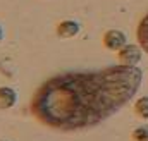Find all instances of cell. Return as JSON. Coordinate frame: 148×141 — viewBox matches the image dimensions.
Segmentation results:
<instances>
[{
    "label": "cell",
    "mask_w": 148,
    "mask_h": 141,
    "mask_svg": "<svg viewBox=\"0 0 148 141\" xmlns=\"http://www.w3.org/2000/svg\"><path fill=\"white\" fill-rule=\"evenodd\" d=\"M134 110H136V114H138L140 117L148 119V97L140 98V100L136 102V105H134Z\"/></svg>",
    "instance_id": "obj_7"
},
{
    "label": "cell",
    "mask_w": 148,
    "mask_h": 141,
    "mask_svg": "<svg viewBox=\"0 0 148 141\" xmlns=\"http://www.w3.org/2000/svg\"><path fill=\"white\" fill-rule=\"evenodd\" d=\"M77 31H79V24L74 23V21H64V23H60L59 28H57V33L62 36V38H71V36H74Z\"/></svg>",
    "instance_id": "obj_5"
},
{
    "label": "cell",
    "mask_w": 148,
    "mask_h": 141,
    "mask_svg": "<svg viewBox=\"0 0 148 141\" xmlns=\"http://www.w3.org/2000/svg\"><path fill=\"white\" fill-rule=\"evenodd\" d=\"M16 103V93L10 88H0V108H9Z\"/></svg>",
    "instance_id": "obj_6"
},
{
    "label": "cell",
    "mask_w": 148,
    "mask_h": 141,
    "mask_svg": "<svg viewBox=\"0 0 148 141\" xmlns=\"http://www.w3.org/2000/svg\"><path fill=\"white\" fill-rule=\"evenodd\" d=\"M133 138L134 141H148V126H140L138 129H134Z\"/></svg>",
    "instance_id": "obj_8"
},
{
    "label": "cell",
    "mask_w": 148,
    "mask_h": 141,
    "mask_svg": "<svg viewBox=\"0 0 148 141\" xmlns=\"http://www.w3.org/2000/svg\"><path fill=\"white\" fill-rule=\"evenodd\" d=\"M141 59V53L136 47L133 45H126L124 48L119 50V62L122 66H136Z\"/></svg>",
    "instance_id": "obj_2"
},
{
    "label": "cell",
    "mask_w": 148,
    "mask_h": 141,
    "mask_svg": "<svg viewBox=\"0 0 148 141\" xmlns=\"http://www.w3.org/2000/svg\"><path fill=\"white\" fill-rule=\"evenodd\" d=\"M2 36H3V33H2V28H0V41H2Z\"/></svg>",
    "instance_id": "obj_9"
},
{
    "label": "cell",
    "mask_w": 148,
    "mask_h": 141,
    "mask_svg": "<svg viewBox=\"0 0 148 141\" xmlns=\"http://www.w3.org/2000/svg\"><path fill=\"white\" fill-rule=\"evenodd\" d=\"M136 66H110L98 70L64 72L45 81L33 95L31 114L43 126L76 131L93 127L119 112L138 91Z\"/></svg>",
    "instance_id": "obj_1"
},
{
    "label": "cell",
    "mask_w": 148,
    "mask_h": 141,
    "mask_svg": "<svg viewBox=\"0 0 148 141\" xmlns=\"http://www.w3.org/2000/svg\"><path fill=\"white\" fill-rule=\"evenodd\" d=\"M103 43L110 50H121V48L126 47V36H124L122 31H119V29H110V31H107L105 36H103Z\"/></svg>",
    "instance_id": "obj_3"
},
{
    "label": "cell",
    "mask_w": 148,
    "mask_h": 141,
    "mask_svg": "<svg viewBox=\"0 0 148 141\" xmlns=\"http://www.w3.org/2000/svg\"><path fill=\"white\" fill-rule=\"evenodd\" d=\"M136 36H138V43L141 45V48L148 53V14L140 21V26H138Z\"/></svg>",
    "instance_id": "obj_4"
}]
</instances>
